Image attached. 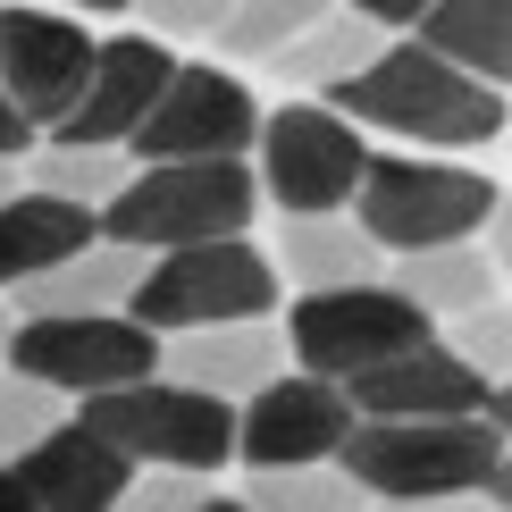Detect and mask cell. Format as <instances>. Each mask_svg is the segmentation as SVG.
I'll list each match as a JSON object with an SVG mask.
<instances>
[{"instance_id": "obj_14", "label": "cell", "mask_w": 512, "mask_h": 512, "mask_svg": "<svg viewBox=\"0 0 512 512\" xmlns=\"http://www.w3.org/2000/svg\"><path fill=\"white\" fill-rule=\"evenodd\" d=\"M177 59L160 51L152 34H118L93 42V68H84V93L68 101V118L51 126V143H126L143 126V110L160 101V84Z\"/></svg>"}, {"instance_id": "obj_1", "label": "cell", "mask_w": 512, "mask_h": 512, "mask_svg": "<svg viewBox=\"0 0 512 512\" xmlns=\"http://www.w3.org/2000/svg\"><path fill=\"white\" fill-rule=\"evenodd\" d=\"M328 110L353 118V126H378V135L437 143V152H462V143H496L504 135L496 84L462 76L454 59L429 51V42H387L370 68H353L345 84H328Z\"/></svg>"}, {"instance_id": "obj_17", "label": "cell", "mask_w": 512, "mask_h": 512, "mask_svg": "<svg viewBox=\"0 0 512 512\" xmlns=\"http://www.w3.org/2000/svg\"><path fill=\"white\" fill-rule=\"evenodd\" d=\"M277 277H303V294L370 286V277H387V252L361 236V219H345V210H286L277 219Z\"/></svg>"}, {"instance_id": "obj_32", "label": "cell", "mask_w": 512, "mask_h": 512, "mask_svg": "<svg viewBox=\"0 0 512 512\" xmlns=\"http://www.w3.org/2000/svg\"><path fill=\"white\" fill-rule=\"evenodd\" d=\"M17 152H34V126L17 118V101L0 93V160H17Z\"/></svg>"}, {"instance_id": "obj_27", "label": "cell", "mask_w": 512, "mask_h": 512, "mask_svg": "<svg viewBox=\"0 0 512 512\" xmlns=\"http://www.w3.org/2000/svg\"><path fill=\"white\" fill-rule=\"evenodd\" d=\"M59 412H68V403H59L51 387H34V378L0 370V471H9V462L26 454L42 429H59Z\"/></svg>"}, {"instance_id": "obj_7", "label": "cell", "mask_w": 512, "mask_h": 512, "mask_svg": "<svg viewBox=\"0 0 512 512\" xmlns=\"http://www.w3.org/2000/svg\"><path fill=\"white\" fill-rule=\"evenodd\" d=\"M0 361L51 395H110L160 370V336L126 311H76V319H9Z\"/></svg>"}, {"instance_id": "obj_30", "label": "cell", "mask_w": 512, "mask_h": 512, "mask_svg": "<svg viewBox=\"0 0 512 512\" xmlns=\"http://www.w3.org/2000/svg\"><path fill=\"white\" fill-rule=\"evenodd\" d=\"M378 512H504L496 496H378Z\"/></svg>"}, {"instance_id": "obj_10", "label": "cell", "mask_w": 512, "mask_h": 512, "mask_svg": "<svg viewBox=\"0 0 512 512\" xmlns=\"http://www.w3.org/2000/svg\"><path fill=\"white\" fill-rule=\"evenodd\" d=\"M252 135H261V101L227 68H168L160 101L143 110V126L118 152L126 160H244Z\"/></svg>"}, {"instance_id": "obj_31", "label": "cell", "mask_w": 512, "mask_h": 512, "mask_svg": "<svg viewBox=\"0 0 512 512\" xmlns=\"http://www.w3.org/2000/svg\"><path fill=\"white\" fill-rule=\"evenodd\" d=\"M345 9H353V17H370L378 34H395V26H412V17L429 9V0H345Z\"/></svg>"}, {"instance_id": "obj_34", "label": "cell", "mask_w": 512, "mask_h": 512, "mask_svg": "<svg viewBox=\"0 0 512 512\" xmlns=\"http://www.w3.org/2000/svg\"><path fill=\"white\" fill-rule=\"evenodd\" d=\"M194 512H244V496H202Z\"/></svg>"}, {"instance_id": "obj_8", "label": "cell", "mask_w": 512, "mask_h": 512, "mask_svg": "<svg viewBox=\"0 0 512 512\" xmlns=\"http://www.w3.org/2000/svg\"><path fill=\"white\" fill-rule=\"evenodd\" d=\"M277 336H286V353L303 361L311 378L345 387L353 370H370V361H387L403 345H420V336H437V319L420 303H403L387 277H370V286H319V294H303Z\"/></svg>"}, {"instance_id": "obj_36", "label": "cell", "mask_w": 512, "mask_h": 512, "mask_svg": "<svg viewBox=\"0 0 512 512\" xmlns=\"http://www.w3.org/2000/svg\"><path fill=\"white\" fill-rule=\"evenodd\" d=\"M76 9H126V0H76Z\"/></svg>"}, {"instance_id": "obj_22", "label": "cell", "mask_w": 512, "mask_h": 512, "mask_svg": "<svg viewBox=\"0 0 512 512\" xmlns=\"http://www.w3.org/2000/svg\"><path fill=\"white\" fill-rule=\"evenodd\" d=\"M378 51H387V34H378L370 17H353V9H328L319 26H303V34H294L277 59H261V68H277L286 84H319V93H328V84H345L353 68H370Z\"/></svg>"}, {"instance_id": "obj_16", "label": "cell", "mask_w": 512, "mask_h": 512, "mask_svg": "<svg viewBox=\"0 0 512 512\" xmlns=\"http://www.w3.org/2000/svg\"><path fill=\"white\" fill-rule=\"evenodd\" d=\"M160 370L177 378V387H202V395L236 403V395L269 387V378L286 370V336H277L269 319H219V328H177V336H160Z\"/></svg>"}, {"instance_id": "obj_4", "label": "cell", "mask_w": 512, "mask_h": 512, "mask_svg": "<svg viewBox=\"0 0 512 512\" xmlns=\"http://www.w3.org/2000/svg\"><path fill=\"white\" fill-rule=\"evenodd\" d=\"M277 311V261L252 236H210V244H177L160 261H143L126 319H143L152 336L177 328H219V319H269Z\"/></svg>"}, {"instance_id": "obj_28", "label": "cell", "mask_w": 512, "mask_h": 512, "mask_svg": "<svg viewBox=\"0 0 512 512\" xmlns=\"http://www.w3.org/2000/svg\"><path fill=\"white\" fill-rule=\"evenodd\" d=\"M126 9L143 17V34H152V42H194V34H219L227 0H126Z\"/></svg>"}, {"instance_id": "obj_23", "label": "cell", "mask_w": 512, "mask_h": 512, "mask_svg": "<svg viewBox=\"0 0 512 512\" xmlns=\"http://www.w3.org/2000/svg\"><path fill=\"white\" fill-rule=\"evenodd\" d=\"M126 177H135V168H126L118 143H34V194H51V202L101 210Z\"/></svg>"}, {"instance_id": "obj_15", "label": "cell", "mask_w": 512, "mask_h": 512, "mask_svg": "<svg viewBox=\"0 0 512 512\" xmlns=\"http://www.w3.org/2000/svg\"><path fill=\"white\" fill-rule=\"evenodd\" d=\"M9 471L34 496V512H110L126 496V479H135V462H126L118 445H101L84 420H59V429H42Z\"/></svg>"}, {"instance_id": "obj_35", "label": "cell", "mask_w": 512, "mask_h": 512, "mask_svg": "<svg viewBox=\"0 0 512 512\" xmlns=\"http://www.w3.org/2000/svg\"><path fill=\"white\" fill-rule=\"evenodd\" d=\"M0 194H17V160H0Z\"/></svg>"}, {"instance_id": "obj_2", "label": "cell", "mask_w": 512, "mask_h": 512, "mask_svg": "<svg viewBox=\"0 0 512 512\" xmlns=\"http://www.w3.org/2000/svg\"><path fill=\"white\" fill-rule=\"evenodd\" d=\"M336 471L361 496H496L504 504V420H353Z\"/></svg>"}, {"instance_id": "obj_11", "label": "cell", "mask_w": 512, "mask_h": 512, "mask_svg": "<svg viewBox=\"0 0 512 512\" xmlns=\"http://www.w3.org/2000/svg\"><path fill=\"white\" fill-rule=\"evenodd\" d=\"M345 403H353V420H471V412L504 420V395L487 387L479 370H462V361L445 353V336H420V345L353 370Z\"/></svg>"}, {"instance_id": "obj_5", "label": "cell", "mask_w": 512, "mask_h": 512, "mask_svg": "<svg viewBox=\"0 0 512 512\" xmlns=\"http://www.w3.org/2000/svg\"><path fill=\"white\" fill-rule=\"evenodd\" d=\"M76 420L101 445H118L126 462H152V471H219L236 454V403L177 387V378H135V387L84 395Z\"/></svg>"}, {"instance_id": "obj_33", "label": "cell", "mask_w": 512, "mask_h": 512, "mask_svg": "<svg viewBox=\"0 0 512 512\" xmlns=\"http://www.w3.org/2000/svg\"><path fill=\"white\" fill-rule=\"evenodd\" d=\"M0 512H34V496L17 487V471H0Z\"/></svg>"}, {"instance_id": "obj_29", "label": "cell", "mask_w": 512, "mask_h": 512, "mask_svg": "<svg viewBox=\"0 0 512 512\" xmlns=\"http://www.w3.org/2000/svg\"><path fill=\"white\" fill-rule=\"evenodd\" d=\"M202 496H210L202 471H143V479H126V496L110 512H194Z\"/></svg>"}, {"instance_id": "obj_6", "label": "cell", "mask_w": 512, "mask_h": 512, "mask_svg": "<svg viewBox=\"0 0 512 512\" xmlns=\"http://www.w3.org/2000/svg\"><path fill=\"white\" fill-rule=\"evenodd\" d=\"M353 219L378 252H429V244H471L496 219V185L462 177L437 160H361Z\"/></svg>"}, {"instance_id": "obj_13", "label": "cell", "mask_w": 512, "mask_h": 512, "mask_svg": "<svg viewBox=\"0 0 512 512\" xmlns=\"http://www.w3.org/2000/svg\"><path fill=\"white\" fill-rule=\"evenodd\" d=\"M353 429V403L345 387H328V378H286L277 370L269 387H252V403L236 412V454L252 471H286V462H328L336 437Z\"/></svg>"}, {"instance_id": "obj_24", "label": "cell", "mask_w": 512, "mask_h": 512, "mask_svg": "<svg viewBox=\"0 0 512 512\" xmlns=\"http://www.w3.org/2000/svg\"><path fill=\"white\" fill-rule=\"evenodd\" d=\"M244 512H370V496L336 462H286V471H252Z\"/></svg>"}, {"instance_id": "obj_26", "label": "cell", "mask_w": 512, "mask_h": 512, "mask_svg": "<svg viewBox=\"0 0 512 512\" xmlns=\"http://www.w3.org/2000/svg\"><path fill=\"white\" fill-rule=\"evenodd\" d=\"M445 328H454V345H445V353H454L462 370H479L487 387L504 395V353H512V328H504V294H487V303L454 311V319H445Z\"/></svg>"}, {"instance_id": "obj_9", "label": "cell", "mask_w": 512, "mask_h": 512, "mask_svg": "<svg viewBox=\"0 0 512 512\" xmlns=\"http://www.w3.org/2000/svg\"><path fill=\"white\" fill-rule=\"evenodd\" d=\"M261 194L277 210H345L361 185V126L336 118L328 101H286L261 110Z\"/></svg>"}, {"instance_id": "obj_12", "label": "cell", "mask_w": 512, "mask_h": 512, "mask_svg": "<svg viewBox=\"0 0 512 512\" xmlns=\"http://www.w3.org/2000/svg\"><path fill=\"white\" fill-rule=\"evenodd\" d=\"M84 68H93V34L76 17H51V9H0V93L17 101V118L34 126H59L68 101L84 93Z\"/></svg>"}, {"instance_id": "obj_18", "label": "cell", "mask_w": 512, "mask_h": 512, "mask_svg": "<svg viewBox=\"0 0 512 512\" xmlns=\"http://www.w3.org/2000/svg\"><path fill=\"white\" fill-rule=\"evenodd\" d=\"M135 277H143V252L93 236L84 252L51 261L42 277H26V286H9V294H17V319H76V311H126Z\"/></svg>"}, {"instance_id": "obj_25", "label": "cell", "mask_w": 512, "mask_h": 512, "mask_svg": "<svg viewBox=\"0 0 512 512\" xmlns=\"http://www.w3.org/2000/svg\"><path fill=\"white\" fill-rule=\"evenodd\" d=\"M336 0H227L219 17V51L227 59H277L303 26H319Z\"/></svg>"}, {"instance_id": "obj_19", "label": "cell", "mask_w": 512, "mask_h": 512, "mask_svg": "<svg viewBox=\"0 0 512 512\" xmlns=\"http://www.w3.org/2000/svg\"><path fill=\"white\" fill-rule=\"evenodd\" d=\"M93 236H101L93 210H76V202H51V194H0V286H26V277H42L51 261L84 252Z\"/></svg>"}, {"instance_id": "obj_21", "label": "cell", "mask_w": 512, "mask_h": 512, "mask_svg": "<svg viewBox=\"0 0 512 512\" xmlns=\"http://www.w3.org/2000/svg\"><path fill=\"white\" fill-rule=\"evenodd\" d=\"M512 0H429V9L412 17L420 42H429L437 59H454L462 76H479V84H496L512 68Z\"/></svg>"}, {"instance_id": "obj_3", "label": "cell", "mask_w": 512, "mask_h": 512, "mask_svg": "<svg viewBox=\"0 0 512 512\" xmlns=\"http://www.w3.org/2000/svg\"><path fill=\"white\" fill-rule=\"evenodd\" d=\"M252 160H143L110 202L93 210L101 244L126 252H177V244H210V236H252Z\"/></svg>"}, {"instance_id": "obj_20", "label": "cell", "mask_w": 512, "mask_h": 512, "mask_svg": "<svg viewBox=\"0 0 512 512\" xmlns=\"http://www.w3.org/2000/svg\"><path fill=\"white\" fill-rule=\"evenodd\" d=\"M387 286L403 303H420L429 319H454V311L487 303V294H504V269H496L487 244H429V252H395Z\"/></svg>"}, {"instance_id": "obj_37", "label": "cell", "mask_w": 512, "mask_h": 512, "mask_svg": "<svg viewBox=\"0 0 512 512\" xmlns=\"http://www.w3.org/2000/svg\"><path fill=\"white\" fill-rule=\"evenodd\" d=\"M0 336H9V303H0Z\"/></svg>"}]
</instances>
